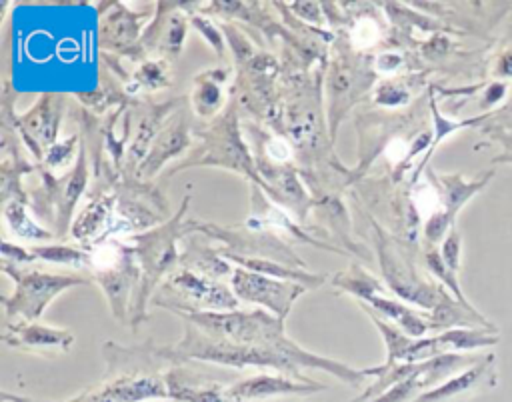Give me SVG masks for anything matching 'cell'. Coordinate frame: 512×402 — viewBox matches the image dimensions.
Returning <instances> with one entry per match:
<instances>
[{
  "label": "cell",
  "instance_id": "obj_3",
  "mask_svg": "<svg viewBox=\"0 0 512 402\" xmlns=\"http://www.w3.org/2000/svg\"><path fill=\"white\" fill-rule=\"evenodd\" d=\"M186 210V200L176 214V218L168 220L164 226L146 232V234H136L132 240L136 242L134 254L140 260V286L136 294V316L142 318V306L154 286L158 284L160 276L178 260L176 252V240L180 232V216Z\"/></svg>",
  "mask_w": 512,
  "mask_h": 402
},
{
  "label": "cell",
  "instance_id": "obj_16",
  "mask_svg": "<svg viewBox=\"0 0 512 402\" xmlns=\"http://www.w3.org/2000/svg\"><path fill=\"white\" fill-rule=\"evenodd\" d=\"M110 206H112L110 198H102V200L92 202L90 206H86L84 212L80 214V218L76 220L74 228H72L74 238L84 240V238L92 236L100 228V224L106 220V216L110 212Z\"/></svg>",
  "mask_w": 512,
  "mask_h": 402
},
{
  "label": "cell",
  "instance_id": "obj_12",
  "mask_svg": "<svg viewBox=\"0 0 512 402\" xmlns=\"http://www.w3.org/2000/svg\"><path fill=\"white\" fill-rule=\"evenodd\" d=\"M224 258L234 260L236 264H240L246 270L258 272V274H264V276H270V278H278V280L296 282V284H302L306 288H318L326 280V276L312 274V272H308L300 266H290V264L276 262V260H270V258L244 256V254H238V252H232V250H226Z\"/></svg>",
  "mask_w": 512,
  "mask_h": 402
},
{
  "label": "cell",
  "instance_id": "obj_4",
  "mask_svg": "<svg viewBox=\"0 0 512 402\" xmlns=\"http://www.w3.org/2000/svg\"><path fill=\"white\" fill-rule=\"evenodd\" d=\"M164 288L174 290V294L164 292L168 296L156 300V304L168 310L194 308V310L228 312V310H236L238 306V298H234V294L226 286L190 270L176 272Z\"/></svg>",
  "mask_w": 512,
  "mask_h": 402
},
{
  "label": "cell",
  "instance_id": "obj_14",
  "mask_svg": "<svg viewBox=\"0 0 512 402\" xmlns=\"http://www.w3.org/2000/svg\"><path fill=\"white\" fill-rule=\"evenodd\" d=\"M52 100H56V96H48L44 94L36 108L30 110L24 116V126L30 128V134L36 136V140L40 142H52L56 136V128H58V120H60V104H52Z\"/></svg>",
  "mask_w": 512,
  "mask_h": 402
},
{
  "label": "cell",
  "instance_id": "obj_8",
  "mask_svg": "<svg viewBox=\"0 0 512 402\" xmlns=\"http://www.w3.org/2000/svg\"><path fill=\"white\" fill-rule=\"evenodd\" d=\"M326 390L324 384L310 380H296L286 374H258L246 380L234 382L226 388L228 396L236 402H256L280 394H314Z\"/></svg>",
  "mask_w": 512,
  "mask_h": 402
},
{
  "label": "cell",
  "instance_id": "obj_5",
  "mask_svg": "<svg viewBox=\"0 0 512 402\" xmlns=\"http://www.w3.org/2000/svg\"><path fill=\"white\" fill-rule=\"evenodd\" d=\"M134 258V250H128L118 242H112L110 248L100 254V258H92L96 278L108 294L116 318H122L128 312V296L134 286H140V274Z\"/></svg>",
  "mask_w": 512,
  "mask_h": 402
},
{
  "label": "cell",
  "instance_id": "obj_19",
  "mask_svg": "<svg viewBox=\"0 0 512 402\" xmlns=\"http://www.w3.org/2000/svg\"><path fill=\"white\" fill-rule=\"evenodd\" d=\"M458 254H460V236L456 230H452V234L448 236V240L442 246V260L452 272H456V268H458Z\"/></svg>",
  "mask_w": 512,
  "mask_h": 402
},
{
  "label": "cell",
  "instance_id": "obj_7",
  "mask_svg": "<svg viewBox=\"0 0 512 402\" xmlns=\"http://www.w3.org/2000/svg\"><path fill=\"white\" fill-rule=\"evenodd\" d=\"M168 398L166 382L156 376H118L66 402H146Z\"/></svg>",
  "mask_w": 512,
  "mask_h": 402
},
{
  "label": "cell",
  "instance_id": "obj_11",
  "mask_svg": "<svg viewBox=\"0 0 512 402\" xmlns=\"http://www.w3.org/2000/svg\"><path fill=\"white\" fill-rule=\"evenodd\" d=\"M168 396L180 402H236L228 396L226 388L216 382L202 380L186 368H172L164 376Z\"/></svg>",
  "mask_w": 512,
  "mask_h": 402
},
{
  "label": "cell",
  "instance_id": "obj_20",
  "mask_svg": "<svg viewBox=\"0 0 512 402\" xmlns=\"http://www.w3.org/2000/svg\"><path fill=\"white\" fill-rule=\"evenodd\" d=\"M256 402H296V400H256Z\"/></svg>",
  "mask_w": 512,
  "mask_h": 402
},
{
  "label": "cell",
  "instance_id": "obj_10",
  "mask_svg": "<svg viewBox=\"0 0 512 402\" xmlns=\"http://www.w3.org/2000/svg\"><path fill=\"white\" fill-rule=\"evenodd\" d=\"M490 384H494V372H492V356L486 358L484 362H480L478 366L448 378L446 382H442L440 386L420 394L414 402H456L460 398H468L474 392L488 388Z\"/></svg>",
  "mask_w": 512,
  "mask_h": 402
},
{
  "label": "cell",
  "instance_id": "obj_15",
  "mask_svg": "<svg viewBox=\"0 0 512 402\" xmlns=\"http://www.w3.org/2000/svg\"><path fill=\"white\" fill-rule=\"evenodd\" d=\"M30 254L34 258H40V260H48V262H56V264H68V266H74V268L92 264V256L86 250L72 248V246H42V248L38 246V248H32Z\"/></svg>",
  "mask_w": 512,
  "mask_h": 402
},
{
  "label": "cell",
  "instance_id": "obj_9",
  "mask_svg": "<svg viewBox=\"0 0 512 402\" xmlns=\"http://www.w3.org/2000/svg\"><path fill=\"white\" fill-rule=\"evenodd\" d=\"M2 340L12 348L54 356L68 352L74 342V336L68 330L48 328L22 320L16 324H8L2 334Z\"/></svg>",
  "mask_w": 512,
  "mask_h": 402
},
{
  "label": "cell",
  "instance_id": "obj_1",
  "mask_svg": "<svg viewBox=\"0 0 512 402\" xmlns=\"http://www.w3.org/2000/svg\"><path fill=\"white\" fill-rule=\"evenodd\" d=\"M152 352L172 362L202 360V362H216V364L234 366V368H246V366L274 368L280 374H286L296 380H310L302 376V368L324 370L352 386L362 384L370 376L368 368L356 370L344 362L324 358L310 350H304L302 346H296L294 350H276V348H264V346L238 344V342L214 338L190 322H186L184 336L180 338L178 344H174L172 348H152Z\"/></svg>",
  "mask_w": 512,
  "mask_h": 402
},
{
  "label": "cell",
  "instance_id": "obj_18",
  "mask_svg": "<svg viewBox=\"0 0 512 402\" xmlns=\"http://www.w3.org/2000/svg\"><path fill=\"white\" fill-rule=\"evenodd\" d=\"M440 340L444 344V348H456V350H466V348H478V346H486L490 342H494L496 338H488L484 334H480L478 330H448L444 334H440Z\"/></svg>",
  "mask_w": 512,
  "mask_h": 402
},
{
  "label": "cell",
  "instance_id": "obj_2",
  "mask_svg": "<svg viewBox=\"0 0 512 402\" xmlns=\"http://www.w3.org/2000/svg\"><path fill=\"white\" fill-rule=\"evenodd\" d=\"M2 270L14 278V294L4 298L6 316H20L26 322H34L42 316L44 308L62 292L78 284H88V278L78 274H52L36 268H22L4 260Z\"/></svg>",
  "mask_w": 512,
  "mask_h": 402
},
{
  "label": "cell",
  "instance_id": "obj_17",
  "mask_svg": "<svg viewBox=\"0 0 512 402\" xmlns=\"http://www.w3.org/2000/svg\"><path fill=\"white\" fill-rule=\"evenodd\" d=\"M4 216H6L8 224L12 226V230H14L20 238H28V240H32V238H34V240H46V238L52 236V234H48L46 230L38 228V226L26 216L24 206H22L18 200L6 204Z\"/></svg>",
  "mask_w": 512,
  "mask_h": 402
},
{
  "label": "cell",
  "instance_id": "obj_13",
  "mask_svg": "<svg viewBox=\"0 0 512 402\" xmlns=\"http://www.w3.org/2000/svg\"><path fill=\"white\" fill-rule=\"evenodd\" d=\"M188 142V132H186V124L180 120L178 124H172L170 128H166L158 140L154 142L150 156L140 164V174L150 176L154 174L168 158H172L176 152H180Z\"/></svg>",
  "mask_w": 512,
  "mask_h": 402
},
{
  "label": "cell",
  "instance_id": "obj_6",
  "mask_svg": "<svg viewBox=\"0 0 512 402\" xmlns=\"http://www.w3.org/2000/svg\"><path fill=\"white\" fill-rule=\"evenodd\" d=\"M232 288H234L236 298L258 304V306L274 312V316L280 320H286V316L292 310L298 296L308 290L302 284L270 278V276L246 270V268L234 270Z\"/></svg>",
  "mask_w": 512,
  "mask_h": 402
}]
</instances>
